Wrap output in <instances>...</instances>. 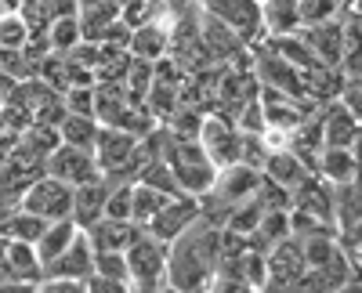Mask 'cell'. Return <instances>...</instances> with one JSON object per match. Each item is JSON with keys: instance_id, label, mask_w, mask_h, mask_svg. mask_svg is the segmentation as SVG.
Returning a JSON list of instances; mask_svg holds the SVG:
<instances>
[{"instance_id": "6", "label": "cell", "mask_w": 362, "mask_h": 293, "mask_svg": "<svg viewBox=\"0 0 362 293\" xmlns=\"http://www.w3.org/2000/svg\"><path fill=\"white\" fill-rule=\"evenodd\" d=\"M196 141H199V149L210 156V163H214L218 170L239 163V127H235L232 116L206 112V116H203V124H199Z\"/></svg>"}, {"instance_id": "18", "label": "cell", "mask_w": 362, "mask_h": 293, "mask_svg": "<svg viewBox=\"0 0 362 293\" xmlns=\"http://www.w3.org/2000/svg\"><path fill=\"white\" fill-rule=\"evenodd\" d=\"M300 37H305V44L312 47L315 62H322V66H337V69H341V54H344V25H341V18L300 29Z\"/></svg>"}, {"instance_id": "40", "label": "cell", "mask_w": 362, "mask_h": 293, "mask_svg": "<svg viewBox=\"0 0 362 293\" xmlns=\"http://www.w3.org/2000/svg\"><path fill=\"white\" fill-rule=\"evenodd\" d=\"M337 102L362 124V76H344V87H341V98Z\"/></svg>"}, {"instance_id": "35", "label": "cell", "mask_w": 362, "mask_h": 293, "mask_svg": "<svg viewBox=\"0 0 362 293\" xmlns=\"http://www.w3.org/2000/svg\"><path fill=\"white\" fill-rule=\"evenodd\" d=\"M254 203H257V207H261L264 214H272V210H290V207H293L290 192H286V189H279L276 181H268V178H261V189H257Z\"/></svg>"}, {"instance_id": "24", "label": "cell", "mask_w": 362, "mask_h": 293, "mask_svg": "<svg viewBox=\"0 0 362 293\" xmlns=\"http://www.w3.org/2000/svg\"><path fill=\"white\" fill-rule=\"evenodd\" d=\"M47 225H51V221H44V217H37V214H29V210L15 207L4 221H0V236H4V239H15V243L37 246V239L47 232Z\"/></svg>"}, {"instance_id": "13", "label": "cell", "mask_w": 362, "mask_h": 293, "mask_svg": "<svg viewBox=\"0 0 362 293\" xmlns=\"http://www.w3.org/2000/svg\"><path fill=\"white\" fill-rule=\"evenodd\" d=\"M261 174H264L268 181H276L279 189H286V192L293 196L308 178H315V167H312L305 156H297L293 149H279V153H268Z\"/></svg>"}, {"instance_id": "11", "label": "cell", "mask_w": 362, "mask_h": 293, "mask_svg": "<svg viewBox=\"0 0 362 293\" xmlns=\"http://www.w3.org/2000/svg\"><path fill=\"white\" fill-rule=\"evenodd\" d=\"M196 18H199V37H203V47H206V54L214 58L218 66H228V62H235L239 54H247V51H250V47L243 44V37H239L235 29H228L221 18L206 15V11H199Z\"/></svg>"}, {"instance_id": "9", "label": "cell", "mask_w": 362, "mask_h": 293, "mask_svg": "<svg viewBox=\"0 0 362 293\" xmlns=\"http://www.w3.org/2000/svg\"><path fill=\"white\" fill-rule=\"evenodd\" d=\"M44 174L47 178H58L73 189L80 185H90V181H102V170H98V160L90 149H73V145H58V149L47 156L44 163Z\"/></svg>"}, {"instance_id": "17", "label": "cell", "mask_w": 362, "mask_h": 293, "mask_svg": "<svg viewBox=\"0 0 362 293\" xmlns=\"http://www.w3.org/2000/svg\"><path fill=\"white\" fill-rule=\"evenodd\" d=\"M358 134H362V124L341 102L322 105V141H326V149H355Z\"/></svg>"}, {"instance_id": "4", "label": "cell", "mask_w": 362, "mask_h": 293, "mask_svg": "<svg viewBox=\"0 0 362 293\" xmlns=\"http://www.w3.org/2000/svg\"><path fill=\"white\" fill-rule=\"evenodd\" d=\"M264 265H268V279L261 293H297L300 275L308 272L305 265V250H300V239L286 236L283 243H276L264 253Z\"/></svg>"}, {"instance_id": "8", "label": "cell", "mask_w": 362, "mask_h": 293, "mask_svg": "<svg viewBox=\"0 0 362 293\" xmlns=\"http://www.w3.org/2000/svg\"><path fill=\"white\" fill-rule=\"evenodd\" d=\"M199 11L221 18L228 29H235L243 37L247 47H254L257 40H264L261 29V4L257 0H199Z\"/></svg>"}, {"instance_id": "28", "label": "cell", "mask_w": 362, "mask_h": 293, "mask_svg": "<svg viewBox=\"0 0 362 293\" xmlns=\"http://www.w3.org/2000/svg\"><path fill=\"white\" fill-rule=\"evenodd\" d=\"M47 44H51V54H69L83 33H80V15H66V18H51L47 22Z\"/></svg>"}, {"instance_id": "38", "label": "cell", "mask_w": 362, "mask_h": 293, "mask_svg": "<svg viewBox=\"0 0 362 293\" xmlns=\"http://www.w3.org/2000/svg\"><path fill=\"white\" fill-rule=\"evenodd\" d=\"M264 160H268V149H264L261 134H239V163L261 170V167H264Z\"/></svg>"}, {"instance_id": "16", "label": "cell", "mask_w": 362, "mask_h": 293, "mask_svg": "<svg viewBox=\"0 0 362 293\" xmlns=\"http://www.w3.org/2000/svg\"><path fill=\"white\" fill-rule=\"evenodd\" d=\"M83 232H87V243L95 246V253H127V246L141 236V228L134 221H109V217L95 221Z\"/></svg>"}, {"instance_id": "41", "label": "cell", "mask_w": 362, "mask_h": 293, "mask_svg": "<svg viewBox=\"0 0 362 293\" xmlns=\"http://www.w3.org/2000/svg\"><path fill=\"white\" fill-rule=\"evenodd\" d=\"M66 58H69V62H76V66H83V69H98V66H102V44H95V40H80Z\"/></svg>"}, {"instance_id": "39", "label": "cell", "mask_w": 362, "mask_h": 293, "mask_svg": "<svg viewBox=\"0 0 362 293\" xmlns=\"http://www.w3.org/2000/svg\"><path fill=\"white\" fill-rule=\"evenodd\" d=\"M95 272L98 275H109V279H127V253H95Z\"/></svg>"}, {"instance_id": "12", "label": "cell", "mask_w": 362, "mask_h": 293, "mask_svg": "<svg viewBox=\"0 0 362 293\" xmlns=\"http://www.w3.org/2000/svg\"><path fill=\"white\" fill-rule=\"evenodd\" d=\"M95 275V246L87 243V232L69 243L66 253H58L51 265H44V275L40 279H76V282H87Z\"/></svg>"}, {"instance_id": "51", "label": "cell", "mask_w": 362, "mask_h": 293, "mask_svg": "<svg viewBox=\"0 0 362 293\" xmlns=\"http://www.w3.org/2000/svg\"><path fill=\"white\" fill-rule=\"evenodd\" d=\"M29 4H40V0H22V8H29ZM22 8H18V11H22Z\"/></svg>"}, {"instance_id": "10", "label": "cell", "mask_w": 362, "mask_h": 293, "mask_svg": "<svg viewBox=\"0 0 362 293\" xmlns=\"http://www.w3.org/2000/svg\"><path fill=\"white\" fill-rule=\"evenodd\" d=\"M199 221V199H192V196H170L167 199V207L145 225V232L153 239H160V243H174L185 228H192Z\"/></svg>"}, {"instance_id": "49", "label": "cell", "mask_w": 362, "mask_h": 293, "mask_svg": "<svg viewBox=\"0 0 362 293\" xmlns=\"http://www.w3.org/2000/svg\"><path fill=\"white\" fill-rule=\"evenodd\" d=\"M337 293H362V279H351V282H344Z\"/></svg>"}, {"instance_id": "5", "label": "cell", "mask_w": 362, "mask_h": 293, "mask_svg": "<svg viewBox=\"0 0 362 293\" xmlns=\"http://www.w3.org/2000/svg\"><path fill=\"white\" fill-rule=\"evenodd\" d=\"M18 207L44 217V221H66V217H73V185L40 174V178L22 192Z\"/></svg>"}, {"instance_id": "29", "label": "cell", "mask_w": 362, "mask_h": 293, "mask_svg": "<svg viewBox=\"0 0 362 293\" xmlns=\"http://www.w3.org/2000/svg\"><path fill=\"white\" fill-rule=\"evenodd\" d=\"M167 199H170V196H163V192H156V189L134 181V210H131V221H134L138 228H145L148 221H153V217L167 207Z\"/></svg>"}, {"instance_id": "22", "label": "cell", "mask_w": 362, "mask_h": 293, "mask_svg": "<svg viewBox=\"0 0 362 293\" xmlns=\"http://www.w3.org/2000/svg\"><path fill=\"white\" fill-rule=\"evenodd\" d=\"M355 167H358L355 149H322L315 156V174L329 185H348L355 178Z\"/></svg>"}, {"instance_id": "44", "label": "cell", "mask_w": 362, "mask_h": 293, "mask_svg": "<svg viewBox=\"0 0 362 293\" xmlns=\"http://www.w3.org/2000/svg\"><path fill=\"white\" fill-rule=\"evenodd\" d=\"M37 293H87V289L76 279H40L37 282Z\"/></svg>"}, {"instance_id": "45", "label": "cell", "mask_w": 362, "mask_h": 293, "mask_svg": "<svg viewBox=\"0 0 362 293\" xmlns=\"http://www.w3.org/2000/svg\"><path fill=\"white\" fill-rule=\"evenodd\" d=\"M206 293H257V289L247 286V282H239V279H228V275H214L210 286H206Z\"/></svg>"}, {"instance_id": "7", "label": "cell", "mask_w": 362, "mask_h": 293, "mask_svg": "<svg viewBox=\"0 0 362 293\" xmlns=\"http://www.w3.org/2000/svg\"><path fill=\"white\" fill-rule=\"evenodd\" d=\"M127 275L131 286H160L167 279V243L141 228V236L127 246Z\"/></svg>"}, {"instance_id": "50", "label": "cell", "mask_w": 362, "mask_h": 293, "mask_svg": "<svg viewBox=\"0 0 362 293\" xmlns=\"http://www.w3.org/2000/svg\"><path fill=\"white\" fill-rule=\"evenodd\" d=\"M0 8H4V11H18L22 0H0Z\"/></svg>"}, {"instance_id": "14", "label": "cell", "mask_w": 362, "mask_h": 293, "mask_svg": "<svg viewBox=\"0 0 362 293\" xmlns=\"http://www.w3.org/2000/svg\"><path fill=\"white\" fill-rule=\"evenodd\" d=\"M170 47V11H160L156 18L141 22L131 33V58H141V62H160Z\"/></svg>"}, {"instance_id": "46", "label": "cell", "mask_w": 362, "mask_h": 293, "mask_svg": "<svg viewBox=\"0 0 362 293\" xmlns=\"http://www.w3.org/2000/svg\"><path fill=\"white\" fill-rule=\"evenodd\" d=\"M337 18L348 22V25H355L358 33H362V0H341V15Z\"/></svg>"}, {"instance_id": "52", "label": "cell", "mask_w": 362, "mask_h": 293, "mask_svg": "<svg viewBox=\"0 0 362 293\" xmlns=\"http://www.w3.org/2000/svg\"><path fill=\"white\" fill-rule=\"evenodd\" d=\"M160 4H174V0H160Z\"/></svg>"}, {"instance_id": "27", "label": "cell", "mask_w": 362, "mask_h": 293, "mask_svg": "<svg viewBox=\"0 0 362 293\" xmlns=\"http://www.w3.org/2000/svg\"><path fill=\"white\" fill-rule=\"evenodd\" d=\"M119 18V8L109 4V0H102V4H90V8H80V33L83 40H102V33Z\"/></svg>"}, {"instance_id": "43", "label": "cell", "mask_w": 362, "mask_h": 293, "mask_svg": "<svg viewBox=\"0 0 362 293\" xmlns=\"http://www.w3.org/2000/svg\"><path fill=\"white\" fill-rule=\"evenodd\" d=\"M44 11V18H66V15H80V0H40L37 4Z\"/></svg>"}, {"instance_id": "30", "label": "cell", "mask_w": 362, "mask_h": 293, "mask_svg": "<svg viewBox=\"0 0 362 293\" xmlns=\"http://www.w3.org/2000/svg\"><path fill=\"white\" fill-rule=\"evenodd\" d=\"M131 210H134V181H109L105 217L109 221H131Z\"/></svg>"}, {"instance_id": "33", "label": "cell", "mask_w": 362, "mask_h": 293, "mask_svg": "<svg viewBox=\"0 0 362 293\" xmlns=\"http://www.w3.org/2000/svg\"><path fill=\"white\" fill-rule=\"evenodd\" d=\"M297 11H300V29L322 25L341 15V0H297Z\"/></svg>"}, {"instance_id": "3", "label": "cell", "mask_w": 362, "mask_h": 293, "mask_svg": "<svg viewBox=\"0 0 362 293\" xmlns=\"http://www.w3.org/2000/svg\"><path fill=\"white\" fill-rule=\"evenodd\" d=\"M167 167H170L174 181H177V192L192 196V199H203L210 192V185H214V178H218V167L210 163V156L199 149V141H181L177 138L174 153L167 156Z\"/></svg>"}, {"instance_id": "23", "label": "cell", "mask_w": 362, "mask_h": 293, "mask_svg": "<svg viewBox=\"0 0 362 293\" xmlns=\"http://www.w3.org/2000/svg\"><path fill=\"white\" fill-rule=\"evenodd\" d=\"M80 232H83V228H76V221H73V217H66V221H51V225H47V232H44V236L37 239V246H33V250H37V257H40V268H44V265H51V261H54L58 253H66V250H69V243L80 236Z\"/></svg>"}, {"instance_id": "36", "label": "cell", "mask_w": 362, "mask_h": 293, "mask_svg": "<svg viewBox=\"0 0 362 293\" xmlns=\"http://www.w3.org/2000/svg\"><path fill=\"white\" fill-rule=\"evenodd\" d=\"M62 105L69 116H90L95 120V87H69V91H62Z\"/></svg>"}, {"instance_id": "53", "label": "cell", "mask_w": 362, "mask_h": 293, "mask_svg": "<svg viewBox=\"0 0 362 293\" xmlns=\"http://www.w3.org/2000/svg\"><path fill=\"white\" fill-rule=\"evenodd\" d=\"M257 4H264V0H257Z\"/></svg>"}, {"instance_id": "42", "label": "cell", "mask_w": 362, "mask_h": 293, "mask_svg": "<svg viewBox=\"0 0 362 293\" xmlns=\"http://www.w3.org/2000/svg\"><path fill=\"white\" fill-rule=\"evenodd\" d=\"M83 289H87V293H131L134 286H131L127 279H109V275H98V272H95V275L83 282Z\"/></svg>"}, {"instance_id": "21", "label": "cell", "mask_w": 362, "mask_h": 293, "mask_svg": "<svg viewBox=\"0 0 362 293\" xmlns=\"http://www.w3.org/2000/svg\"><path fill=\"white\" fill-rule=\"evenodd\" d=\"M134 102L127 98L124 83H95V120L102 127H116L119 116H124Z\"/></svg>"}, {"instance_id": "1", "label": "cell", "mask_w": 362, "mask_h": 293, "mask_svg": "<svg viewBox=\"0 0 362 293\" xmlns=\"http://www.w3.org/2000/svg\"><path fill=\"white\" fill-rule=\"evenodd\" d=\"M221 265V228L196 221L174 243H167V286L174 293H206Z\"/></svg>"}, {"instance_id": "26", "label": "cell", "mask_w": 362, "mask_h": 293, "mask_svg": "<svg viewBox=\"0 0 362 293\" xmlns=\"http://www.w3.org/2000/svg\"><path fill=\"white\" fill-rule=\"evenodd\" d=\"M264 44L276 51L283 62H290L293 69H312L315 66V54L305 44V37H300V29H297V33H290V37H264Z\"/></svg>"}, {"instance_id": "15", "label": "cell", "mask_w": 362, "mask_h": 293, "mask_svg": "<svg viewBox=\"0 0 362 293\" xmlns=\"http://www.w3.org/2000/svg\"><path fill=\"white\" fill-rule=\"evenodd\" d=\"M290 199H293L290 210H305V214H312L315 221H322V225H329V228H337V217H334V185L322 181L319 174H315V178H308Z\"/></svg>"}, {"instance_id": "48", "label": "cell", "mask_w": 362, "mask_h": 293, "mask_svg": "<svg viewBox=\"0 0 362 293\" xmlns=\"http://www.w3.org/2000/svg\"><path fill=\"white\" fill-rule=\"evenodd\" d=\"M15 83H18V80H11L8 73H0V105H8V98H11V91H15Z\"/></svg>"}, {"instance_id": "47", "label": "cell", "mask_w": 362, "mask_h": 293, "mask_svg": "<svg viewBox=\"0 0 362 293\" xmlns=\"http://www.w3.org/2000/svg\"><path fill=\"white\" fill-rule=\"evenodd\" d=\"M0 293H37V282H0Z\"/></svg>"}, {"instance_id": "20", "label": "cell", "mask_w": 362, "mask_h": 293, "mask_svg": "<svg viewBox=\"0 0 362 293\" xmlns=\"http://www.w3.org/2000/svg\"><path fill=\"white\" fill-rule=\"evenodd\" d=\"M261 29L264 37H290L300 29L297 0H264L261 4Z\"/></svg>"}, {"instance_id": "2", "label": "cell", "mask_w": 362, "mask_h": 293, "mask_svg": "<svg viewBox=\"0 0 362 293\" xmlns=\"http://www.w3.org/2000/svg\"><path fill=\"white\" fill-rule=\"evenodd\" d=\"M95 160L105 181H138V174L145 167V156L138 149V138L116 131V127H102L98 141H95Z\"/></svg>"}, {"instance_id": "31", "label": "cell", "mask_w": 362, "mask_h": 293, "mask_svg": "<svg viewBox=\"0 0 362 293\" xmlns=\"http://www.w3.org/2000/svg\"><path fill=\"white\" fill-rule=\"evenodd\" d=\"M29 25L22 18V11H4L0 15V51H22L29 44Z\"/></svg>"}, {"instance_id": "25", "label": "cell", "mask_w": 362, "mask_h": 293, "mask_svg": "<svg viewBox=\"0 0 362 293\" xmlns=\"http://www.w3.org/2000/svg\"><path fill=\"white\" fill-rule=\"evenodd\" d=\"M98 131H102V124L90 120V116H66V120L58 124V138H62V145H73V149H90V153H95Z\"/></svg>"}, {"instance_id": "19", "label": "cell", "mask_w": 362, "mask_h": 293, "mask_svg": "<svg viewBox=\"0 0 362 293\" xmlns=\"http://www.w3.org/2000/svg\"><path fill=\"white\" fill-rule=\"evenodd\" d=\"M105 196H109V181H90L73 189V221L76 228H90L95 221L105 217Z\"/></svg>"}, {"instance_id": "32", "label": "cell", "mask_w": 362, "mask_h": 293, "mask_svg": "<svg viewBox=\"0 0 362 293\" xmlns=\"http://www.w3.org/2000/svg\"><path fill=\"white\" fill-rule=\"evenodd\" d=\"M138 185H148V189H156L163 196H181L177 192V181H174V174L167 167V160H153V163H145L141 174H138Z\"/></svg>"}, {"instance_id": "37", "label": "cell", "mask_w": 362, "mask_h": 293, "mask_svg": "<svg viewBox=\"0 0 362 293\" xmlns=\"http://www.w3.org/2000/svg\"><path fill=\"white\" fill-rule=\"evenodd\" d=\"M235 127H239V134H264V131H268V124H264V109H261L257 98H250L243 109L235 112Z\"/></svg>"}, {"instance_id": "34", "label": "cell", "mask_w": 362, "mask_h": 293, "mask_svg": "<svg viewBox=\"0 0 362 293\" xmlns=\"http://www.w3.org/2000/svg\"><path fill=\"white\" fill-rule=\"evenodd\" d=\"M261 217H264V210H261L257 203L250 199V203H243V207L228 210V217H225V225H221V228L235 232V236H254L257 225H261Z\"/></svg>"}]
</instances>
